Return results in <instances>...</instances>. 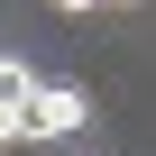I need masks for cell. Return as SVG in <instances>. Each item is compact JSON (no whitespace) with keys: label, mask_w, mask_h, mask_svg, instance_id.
I'll return each instance as SVG.
<instances>
[{"label":"cell","mask_w":156,"mask_h":156,"mask_svg":"<svg viewBox=\"0 0 156 156\" xmlns=\"http://www.w3.org/2000/svg\"><path fill=\"white\" fill-rule=\"evenodd\" d=\"M92 119V92L83 83H37V101H28V138H73Z\"/></svg>","instance_id":"1"},{"label":"cell","mask_w":156,"mask_h":156,"mask_svg":"<svg viewBox=\"0 0 156 156\" xmlns=\"http://www.w3.org/2000/svg\"><path fill=\"white\" fill-rule=\"evenodd\" d=\"M19 138H28V110H19V101H0V147H19Z\"/></svg>","instance_id":"2"},{"label":"cell","mask_w":156,"mask_h":156,"mask_svg":"<svg viewBox=\"0 0 156 156\" xmlns=\"http://www.w3.org/2000/svg\"><path fill=\"white\" fill-rule=\"evenodd\" d=\"M55 9H92V0H55Z\"/></svg>","instance_id":"3"},{"label":"cell","mask_w":156,"mask_h":156,"mask_svg":"<svg viewBox=\"0 0 156 156\" xmlns=\"http://www.w3.org/2000/svg\"><path fill=\"white\" fill-rule=\"evenodd\" d=\"M110 9H138V0H110Z\"/></svg>","instance_id":"4"}]
</instances>
